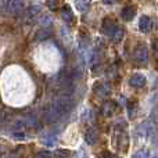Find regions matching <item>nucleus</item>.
Listing matches in <instances>:
<instances>
[{"instance_id":"f257e3e1","label":"nucleus","mask_w":158,"mask_h":158,"mask_svg":"<svg viewBox=\"0 0 158 158\" xmlns=\"http://www.w3.org/2000/svg\"><path fill=\"white\" fill-rule=\"evenodd\" d=\"M72 106H74V103H72L71 97H68V96H58L57 98H54L52 106L46 108L44 118H46L47 122H56L63 115H65L68 111H71Z\"/></svg>"},{"instance_id":"f03ea898","label":"nucleus","mask_w":158,"mask_h":158,"mask_svg":"<svg viewBox=\"0 0 158 158\" xmlns=\"http://www.w3.org/2000/svg\"><path fill=\"white\" fill-rule=\"evenodd\" d=\"M24 0H7V3H6V14H8V15H18L24 11Z\"/></svg>"},{"instance_id":"7ed1b4c3","label":"nucleus","mask_w":158,"mask_h":158,"mask_svg":"<svg viewBox=\"0 0 158 158\" xmlns=\"http://www.w3.org/2000/svg\"><path fill=\"white\" fill-rule=\"evenodd\" d=\"M148 57H150V50L146 46L137 47L136 52H135V58H136L139 63H146V61L148 60Z\"/></svg>"},{"instance_id":"20e7f679","label":"nucleus","mask_w":158,"mask_h":158,"mask_svg":"<svg viewBox=\"0 0 158 158\" xmlns=\"http://www.w3.org/2000/svg\"><path fill=\"white\" fill-rule=\"evenodd\" d=\"M151 25H153V22H151V18L148 15H142L140 17V21H139V28L142 32L147 33L151 31Z\"/></svg>"},{"instance_id":"39448f33","label":"nucleus","mask_w":158,"mask_h":158,"mask_svg":"<svg viewBox=\"0 0 158 158\" xmlns=\"http://www.w3.org/2000/svg\"><path fill=\"white\" fill-rule=\"evenodd\" d=\"M108 35L114 42H121L123 38V28L119 27V25H115V27L108 32Z\"/></svg>"},{"instance_id":"423d86ee","label":"nucleus","mask_w":158,"mask_h":158,"mask_svg":"<svg viewBox=\"0 0 158 158\" xmlns=\"http://www.w3.org/2000/svg\"><path fill=\"white\" fill-rule=\"evenodd\" d=\"M129 85L133 87H143L146 85V77L142 74H135L129 79Z\"/></svg>"},{"instance_id":"0eeeda50","label":"nucleus","mask_w":158,"mask_h":158,"mask_svg":"<svg viewBox=\"0 0 158 158\" xmlns=\"http://www.w3.org/2000/svg\"><path fill=\"white\" fill-rule=\"evenodd\" d=\"M135 14H136V11H135V8L131 7V6L125 7L122 11H121V17H122L125 21H131V19H133L135 18Z\"/></svg>"},{"instance_id":"6e6552de","label":"nucleus","mask_w":158,"mask_h":158,"mask_svg":"<svg viewBox=\"0 0 158 158\" xmlns=\"http://www.w3.org/2000/svg\"><path fill=\"white\" fill-rule=\"evenodd\" d=\"M85 139H86V142L89 143V144H94L96 142H97V139H98V133H97V131L96 129H89L87 131V133H86V136H85Z\"/></svg>"},{"instance_id":"1a4fd4ad","label":"nucleus","mask_w":158,"mask_h":158,"mask_svg":"<svg viewBox=\"0 0 158 158\" xmlns=\"http://www.w3.org/2000/svg\"><path fill=\"white\" fill-rule=\"evenodd\" d=\"M61 17H63L64 21H67V22L74 21V13H72V10H71L69 6H65V7L61 10Z\"/></svg>"},{"instance_id":"9d476101","label":"nucleus","mask_w":158,"mask_h":158,"mask_svg":"<svg viewBox=\"0 0 158 158\" xmlns=\"http://www.w3.org/2000/svg\"><path fill=\"white\" fill-rule=\"evenodd\" d=\"M75 7L81 13H86L90 7V0H75Z\"/></svg>"},{"instance_id":"9b49d317","label":"nucleus","mask_w":158,"mask_h":158,"mask_svg":"<svg viewBox=\"0 0 158 158\" xmlns=\"http://www.w3.org/2000/svg\"><path fill=\"white\" fill-rule=\"evenodd\" d=\"M39 13H40V7H39V6H32V7L28 8V18L29 19L38 18Z\"/></svg>"},{"instance_id":"f8f14e48","label":"nucleus","mask_w":158,"mask_h":158,"mask_svg":"<svg viewBox=\"0 0 158 158\" xmlns=\"http://www.w3.org/2000/svg\"><path fill=\"white\" fill-rule=\"evenodd\" d=\"M114 106H115V104L112 103V101H107V103L103 106V114L104 115H111L112 111L115 110Z\"/></svg>"},{"instance_id":"ddd939ff","label":"nucleus","mask_w":158,"mask_h":158,"mask_svg":"<svg viewBox=\"0 0 158 158\" xmlns=\"http://www.w3.org/2000/svg\"><path fill=\"white\" fill-rule=\"evenodd\" d=\"M49 31H46V29H42V31H39L38 33H36V36H35V39H36V42H42V40H44L46 38H49Z\"/></svg>"},{"instance_id":"4468645a","label":"nucleus","mask_w":158,"mask_h":158,"mask_svg":"<svg viewBox=\"0 0 158 158\" xmlns=\"http://www.w3.org/2000/svg\"><path fill=\"white\" fill-rule=\"evenodd\" d=\"M132 158H150V151L140 150V151H137V153H135Z\"/></svg>"},{"instance_id":"2eb2a0df","label":"nucleus","mask_w":158,"mask_h":158,"mask_svg":"<svg viewBox=\"0 0 158 158\" xmlns=\"http://www.w3.org/2000/svg\"><path fill=\"white\" fill-rule=\"evenodd\" d=\"M35 158H52V151L49 150H42L35 156Z\"/></svg>"},{"instance_id":"dca6fc26","label":"nucleus","mask_w":158,"mask_h":158,"mask_svg":"<svg viewBox=\"0 0 158 158\" xmlns=\"http://www.w3.org/2000/svg\"><path fill=\"white\" fill-rule=\"evenodd\" d=\"M110 92V89H108V86H106L104 87V85H101L100 87H97V89H96V93H97L98 96H101V97H103L104 94H107V93Z\"/></svg>"},{"instance_id":"f3484780","label":"nucleus","mask_w":158,"mask_h":158,"mask_svg":"<svg viewBox=\"0 0 158 158\" xmlns=\"http://www.w3.org/2000/svg\"><path fill=\"white\" fill-rule=\"evenodd\" d=\"M61 0H47V6H49L50 10H56V8L60 6Z\"/></svg>"},{"instance_id":"a211bd4d","label":"nucleus","mask_w":158,"mask_h":158,"mask_svg":"<svg viewBox=\"0 0 158 158\" xmlns=\"http://www.w3.org/2000/svg\"><path fill=\"white\" fill-rule=\"evenodd\" d=\"M43 18H44V19H43V21H40V22H42V24H44V25H49V24H50V22H52V19H50V17L44 15V17H43Z\"/></svg>"},{"instance_id":"6ab92c4d","label":"nucleus","mask_w":158,"mask_h":158,"mask_svg":"<svg viewBox=\"0 0 158 158\" xmlns=\"http://www.w3.org/2000/svg\"><path fill=\"white\" fill-rule=\"evenodd\" d=\"M103 2L106 3V4H112V3H115L117 0H103Z\"/></svg>"},{"instance_id":"aec40b11","label":"nucleus","mask_w":158,"mask_h":158,"mask_svg":"<svg viewBox=\"0 0 158 158\" xmlns=\"http://www.w3.org/2000/svg\"><path fill=\"white\" fill-rule=\"evenodd\" d=\"M104 158H118V157H115L114 154H106V156H104Z\"/></svg>"}]
</instances>
